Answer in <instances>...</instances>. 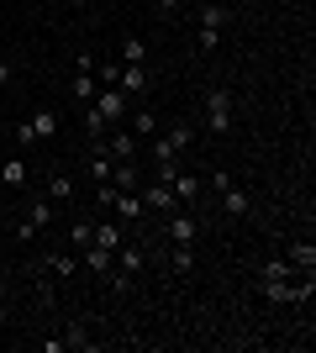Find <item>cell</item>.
Returning a JSON list of instances; mask_svg holds the SVG:
<instances>
[{"label": "cell", "mask_w": 316, "mask_h": 353, "mask_svg": "<svg viewBox=\"0 0 316 353\" xmlns=\"http://www.w3.org/2000/svg\"><path fill=\"white\" fill-rule=\"evenodd\" d=\"M227 6L222 0H206V6H200V16H196V48L200 53H216V48H222V32H227Z\"/></svg>", "instance_id": "obj_1"}, {"label": "cell", "mask_w": 316, "mask_h": 353, "mask_svg": "<svg viewBox=\"0 0 316 353\" xmlns=\"http://www.w3.org/2000/svg\"><path fill=\"white\" fill-rule=\"evenodd\" d=\"M53 132H59V117H53L48 105H37L27 121H16V127H11V143L16 148H37V143H53Z\"/></svg>", "instance_id": "obj_2"}, {"label": "cell", "mask_w": 316, "mask_h": 353, "mask_svg": "<svg viewBox=\"0 0 316 353\" xmlns=\"http://www.w3.org/2000/svg\"><path fill=\"white\" fill-rule=\"evenodd\" d=\"M232 121H238V101H232V90H211L206 95V121H200V127H206V132H216V137H227L232 132Z\"/></svg>", "instance_id": "obj_3"}, {"label": "cell", "mask_w": 316, "mask_h": 353, "mask_svg": "<svg viewBox=\"0 0 316 353\" xmlns=\"http://www.w3.org/2000/svg\"><path fill=\"white\" fill-rule=\"evenodd\" d=\"M90 105L111 121V127H127V117H132V95H127V90H116V85H101Z\"/></svg>", "instance_id": "obj_4"}, {"label": "cell", "mask_w": 316, "mask_h": 353, "mask_svg": "<svg viewBox=\"0 0 316 353\" xmlns=\"http://www.w3.org/2000/svg\"><path fill=\"white\" fill-rule=\"evenodd\" d=\"M48 221H53V201H48V195H37V201H27V206H21V221H16V237H21V243H32V237L43 232Z\"/></svg>", "instance_id": "obj_5"}, {"label": "cell", "mask_w": 316, "mask_h": 353, "mask_svg": "<svg viewBox=\"0 0 316 353\" xmlns=\"http://www.w3.org/2000/svg\"><path fill=\"white\" fill-rule=\"evenodd\" d=\"M169 243H185V248L200 243V216L190 206H174V216H169Z\"/></svg>", "instance_id": "obj_6"}, {"label": "cell", "mask_w": 316, "mask_h": 353, "mask_svg": "<svg viewBox=\"0 0 316 353\" xmlns=\"http://www.w3.org/2000/svg\"><path fill=\"white\" fill-rule=\"evenodd\" d=\"M216 201H222V216H232V221H242L248 211H253V190H242L238 179H232V185H222V190H216Z\"/></svg>", "instance_id": "obj_7"}, {"label": "cell", "mask_w": 316, "mask_h": 353, "mask_svg": "<svg viewBox=\"0 0 316 353\" xmlns=\"http://www.w3.org/2000/svg\"><path fill=\"white\" fill-rule=\"evenodd\" d=\"M101 148H105L116 163H137V137L127 132V127H111V132L101 137Z\"/></svg>", "instance_id": "obj_8"}, {"label": "cell", "mask_w": 316, "mask_h": 353, "mask_svg": "<svg viewBox=\"0 0 316 353\" xmlns=\"http://www.w3.org/2000/svg\"><path fill=\"white\" fill-rule=\"evenodd\" d=\"M116 90H127L132 101H143L153 90V74H148V63H121V79H116Z\"/></svg>", "instance_id": "obj_9"}, {"label": "cell", "mask_w": 316, "mask_h": 353, "mask_svg": "<svg viewBox=\"0 0 316 353\" xmlns=\"http://www.w3.org/2000/svg\"><path fill=\"white\" fill-rule=\"evenodd\" d=\"M169 190H174V201H180V206H196L200 195H206V179L190 174V169H180V174L169 179Z\"/></svg>", "instance_id": "obj_10"}, {"label": "cell", "mask_w": 316, "mask_h": 353, "mask_svg": "<svg viewBox=\"0 0 316 353\" xmlns=\"http://www.w3.org/2000/svg\"><path fill=\"white\" fill-rule=\"evenodd\" d=\"M127 132H132L137 143L158 137V111H153V105H132V117H127Z\"/></svg>", "instance_id": "obj_11"}, {"label": "cell", "mask_w": 316, "mask_h": 353, "mask_svg": "<svg viewBox=\"0 0 316 353\" xmlns=\"http://www.w3.org/2000/svg\"><path fill=\"white\" fill-rule=\"evenodd\" d=\"M137 195H143V211H174V206H180V201H174V190H169L164 179H148Z\"/></svg>", "instance_id": "obj_12"}, {"label": "cell", "mask_w": 316, "mask_h": 353, "mask_svg": "<svg viewBox=\"0 0 316 353\" xmlns=\"http://www.w3.org/2000/svg\"><path fill=\"white\" fill-rule=\"evenodd\" d=\"M111 264H116V253H111V248H95V243H90V248H79V269H85V274H105Z\"/></svg>", "instance_id": "obj_13"}, {"label": "cell", "mask_w": 316, "mask_h": 353, "mask_svg": "<svg viewBox=\"0 0 316 353\" xmlns=\"http://www.w3.org/2000/svg\"><path fill=\"white\" fill-rule=\"evenodd\" d=\"M0 185H6V190H21V185H27V159H6V153H0Z\"/></svg>", "instance_id": "obj_14"}, {"label": "cell", "mask_w": 316, "mask_h": 353, "mask_svg": "<svg viewBox=\"0 0 316 353\" xmlns=\"http://www.w3.org/2000/svg\"><path fill=\"white\" fill-rule=\"evenodd\" d=\"M43 195H48V201H59V206H69V201H74V174H48Z\"/></svg>", "instance_id": "obj_15"}, {"label": "cell", "mask_w": 316, "mask_h": 353, "mask_svg": "<svg viewBox=\"0 0 316 353\" xmlns=\"http://www.w3.org/2000/svg\"><path fill=\"white\" fill-rule=\"evenodd\" d=\"M95 90H101V85H95V74H79L74 69V79H69V101H74V105H90Z\"/></svg>", "instance_id": "obj_16"}, {"label": "cell", "mask_w": 316, "mask_h": 353, "mask_svg": "<svg viewBox=\"0 0 316 353\" xmlns=\"http://www.w3.org/2000/svg\"><path fill=\"white\" fill-rule=\"evenodd\" d=\"M48 274H53V280H74L79 274V253H48Z\"/></svg>", "instance_id": "obj_17"}, {"label": "cell", "mask_w": 316, "mask_h": 353, "mask_svg": "<svg viewBox=\"0 0 316 353\" xmlns=\"http://www.w3.org/2000/svg\"><path fill=\"white\" fill-rule=\"evenodd\" d=\"M95 248H111L116 253L121 243H127V237H121V221H95V237H90Z\"/></svg>", "instance_id": "obj_18"}, {"label": "cell", "mask_w": 316, "mask_h": 353, "mask_svg": "<svg viewBox=\"0 0 316 353\" xmlns=\"http://www.w3.org/2000/svg\"><path fill=\"white\" fill-rule=\"evenodd\" d=\"M290 264H295V274H311V269H316V243H311V237L290 248Z\"/></svg>", "instance_id": "obj_19"}, {"label": "cell", "mask_w": 316, "mask_h": 353, "mask_svg": "<svg viewBox=\"0 0 316 353\" xmlns=\"http://www.w3.org/2000/svg\"><path fill=\"white\" fill-rule=\"evenodd\" d=\"M111 211H116L121 221H137V216H143V195H137V190H121V195H116V206H111Z\"/></svg>", "instance_id": "obj_20"}, {"label": "cell", "mask_w": 316, "mask_h": 353, "mask_svg": "<svg viewBox=\"0 0 316 353\" xmlns=\"http://www.w3.org/2000/svg\"><path fill=\"white\" fill-rule=\"evenodd\" d=\"M59 338H63V348H79V353H90L95 348V338H90V327H63V332H59Z\"/></svg>", "instance_id": "obj_21"}, {"label": "cell", "mask_w": 316, "mask_h": 353, "mask_svg": "<svg viewBox=\"0 0 316 353\" xmlns=\"http://www.w3.org/2000/svg\"><path fill=\"white\" fill-rule=\"evenodd\" d=\"M164 143L174 148V153H185V148L196 143V127H190V121H174V127H169V132H164Z\"/></svg>", "instance_id": "obj_22"}, {"label": "cell", "mask_w": 316, "mask_h": 353, "mask_svg": "<svg viewBox=\"0 0 316 353\" xmlns=\"http://www.w3.org/2000/svg\"><path fill=\"white\" fill-rule=\"evenodd\" d=\"M143 264H148V259H143L132 243H121V248H116V269H127V274H143Z\"/></svg>", "instance_id": "obj_23"}, {"label": "cell", "mask_w": 316, "mask_h": 353, "mask_svg": "<svg viewBox=\"0 0 316 353\" xmlns=\"http://www.w3.org/2000/svg\"><path fill=\"white\" fill-rule=\"evenodd\" d=\"M258 280H295V264L290 259H269V264L258 269Z\"/></svg>", "instance_id": "obj_24"}, {"label": "cell", "mask_w": 316, "mask_h": 353, "mask_svg": "<svg viewBox=\"0 0 316 353\" xmlns=\"http://www.w3.org/2000/svg\"><path fill=\"white\" fill-rule=\"evenodd\" d=\"M121 63H148V43L143 37H121Z\"/></svg>", "instance_id": "obj_25"}, {"label": "cell", "mask_w": 316, "mask_h": 353, "mask_svg": "<svg viewBox=\"0 0 316 353\" xmlns=\"http://www.w3.org/2000/svg\"><path fill=\"white\" fill-rule=\"evenodd\" d=\"M169 269H174V274H190V269H196V248L174 243V253H169Z\"/></svg>", "instance_id": "obj_26"}, {"label": "cell", "mask_w": 316, "mask_h": 353, "mask_svg": "<svg viewBox=\"0 0 316 353\" xmlns=\"http://www.w3.org/2000/svg\"><path fill=\"white\" fill-rule=\"evenodd\" d=\"M132 280H137V274H127V269H116V264L105 269V285H111V295H127V290H132Z\"/></svg>", "instance_id": "obj_27"}, {"label": "cell", "mask_w": 316, "mask_h": 353, "mask_svg": "<svg viewBox=\"0 0 316 353\" xmlns=\"http://www.w3.org/2000/svg\"><path fill=\"white\" fill-rule=\"evenodd\" d=\"M90 237H95V221L79 216L74 227H69V243H74V253H79V248H90Z\"/></svg>", "instance_id": "obj_28"}, {"label": "cell", "mask_w": 316, "mask_h": 353, "mask_svg": "<svg viewBox=\"0 0 316 353\" xmlns=\"http://www.w3.org/2000/svg\"><path fill=\"white\" fill-rule=\"evenodd\" d=\"M111 185H116V190H137V169L132 163H116V169H111Z\"/></svg>", "instance_id": "obj_29"}, {"label": "cell", "mask_w": 316, "mask_h": 353, "mask_svg": "<svg viewBox=\"0 0 316 353\" xmlns=\"http://www.w3.org/2000/svg\"><path fill=\"white\" fill-rule=\"evenodd\" d=\"M121 79V59H105V63H95V85H116Z\"/></svg>", "instance_id": "obj_30"}, {"label": "cell", "mask_w": 316, "mask_h": 353, "mask_svg": "<svg viewBox=\"0 0 316 353\" xmlns=\"http://www.w3.org/2000/svg\"><path fill=\"white\" fill-rule=\"evenodd\" d=\"M116 185H111V179H105V185H95V206H116Z\"/></svg>", "instance_id": "obj_31"}, {"label": "cell", "mask_w": 316, "mask_h": 353, "mask_svg": "<svg viewBox=\"0 0 316 353\" xmlns=\"http://www.w3.org/2000/svg\"><path fill=\"white\" fill-rule=\"evenodd\" d=\"M153 6H158V16H174V11H180V0H153Z\"/></svg>", "instance_id": "obj_32"}, {"label": "cell", "mask_w": 316, "mask_h": 353, "mask_svg": "<svg viewBox=\"0 0 316 353\" xmlns=\"http://www.w3.org/2000/svg\"><path fill=\"white\" fill-rule=\"evenodd\" d=\"M6 79H11V63H6V59H0V90H6Z\"/></svg>", "instance_id": "obj_33"}, {"label": "cell", "mask_w": 316, "mask_h": 353, "mask_svg": "<svg viewBox=\"0 0 316 353\" xmlns=\"http://www.w3.org/2000/svg\"><path fill=\"white\" fill-rule=\"evenodd\" d=\"M63 6H74V11H79V6H90V0H63Z\"/></svg>", "instance_id": "obj_34"}, {"label": "cell", "mask_w": 316, "mask_h": 353, "mask_svg": "<svg viewBox=\"0 0 316 353\" xmlns=\"http://www.w3.org/2000/svg\"><path fill=\"white\" fill-rule=\"evenodd\" d=\"M0 111H6V90H0Z\"/></svg>", "instance_id": "obj_35"}, {"label": "cell", "mask_w": 316, "mask_h": 353, "mask_svg": "<svg viewBox=\"0 0 316 353\" xmlns=\"http://www.w3.org/2000/svg\"><path fill=\"white\" fill-rule=\"evenodd\" d=\"M0 343H6V322H0Z\"/></svg>", "instance_id": "obj_36"}, {"label": "cell", "mask_w": 316, "mask_h": 353, "mask_svg": "<svg viewBox=\"0 0 316 353\" xmlns=\"http://www.w3.org/2000/svg\"><path fill=\"white\" fill-rule=\"evenodd\" d=\"M59 6H63V0H59Z\"/></svg>", "instance_id": "obj_37"}, {"label": "cell", "mask_w": 316, "mask_h": 353, "mask_svg": "<svg viewBox=\"0 0 316 353\" xmlns=\"http://www.w3.org/2000/svg\"><path fill=\"white\" fill-rule=\"evenodd\" d=\"M0 285H6V280H0Z\"/></svg>", "instance_id": "obj_38"}]
</instances>
